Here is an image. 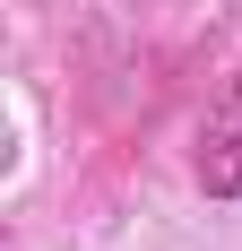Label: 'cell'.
Returning <instances> with one entry per match:
<instances>
[{"instance_id": "obj_1", "label": "cell", "mask_w": 242, "mask_h": 251, "mask_svg": "<svg viewBox=\"0 0 242 251\" xmlns=\"http://www.w3.org/2000/svg\"><path fill=\"white\" fill-rule=\"evenodd\" d=\"M199 191L225 200V208L242 200V61H234V78L217 87L208 122H199Z\"/></svg>"}]
</instances>
